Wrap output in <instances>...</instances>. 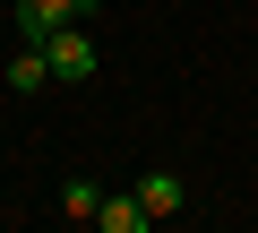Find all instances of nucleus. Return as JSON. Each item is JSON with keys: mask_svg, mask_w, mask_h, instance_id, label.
<instances>
[{"mask_svg": "<svg viewBox=\"0 0 258 233\" xmlns=\"http://www.w3.org/2000/svg\"><path fill=\"white\" fill-rule=\"evenodd\" d=\"M43 61H52V78H69V86H86L95 69H103V52H95V35L69 18V26H52L43 35Z\"/></svg>", "mask_w": 258, "mask_h": 233, "instance_id": "f257e3e1", "label": "nucleus"}, {"mask_svg": "<svg viewBox=\"0 0 258 233\" xmlns=\"http://www.w3.org/2000/svg\"><path fill=\"white\" fill-rule=\"evenodd\" d=\"M86 9H95V0H18V43H43L52 26H69Z\"/></svg>", "mask_w": 258, "mask_h": 233, "instance_id": "f03ea898", "label": "nucleus"}, {"mask_svg": "<svg viewBox=\"0 0 258 233\" xmlns=\"http://www.w3.org/2000/svg\"><path fill=\"white\" fill-rule=\"evenodd\" d=\"M95 224H103V233H147L155 216H147L138 190H103V199H95Z\"/></svg>", "mask_w": 258, "mask_h": 233, "instance_id": "7ed1b4c3", "label": "nucleus"}, {"mask_svg": "<svg viewBox=\"0 0 258 233\" xmlns=\"http://www.w3.org/2000/svg\"><path fill=\"white\" fill-rule=\"evenodd\" d=\"M43 86H52L43 43H18V52H9V95H43Z\"/></svg>", "mask_w": 258, "mask_h": 233, "instance_id": "20e7f679", "label": "nucleus"}, {"mask_svg": "<svg viewBox=\"0 0 258 233\" xmlns=\"http://www.w3.org/2000/svg\"><path fill=\"white\" fill-rule=\"evenodd\" d=\"M138 199H147V216L164 224V216H181V207H189V181H181V173H147V181H138Z\"/></svg>", "mask_w": 258, "mask_h": 233, "instance_id": "39448f33", "label": "nucleus"}, {"mask_svg": "<svg viewBox=\"0 0 258 233\" xmlns=\"http://www.w3.org/2000/svg\"><path fill=\"white\" fill-rule=\"evenodd\" d=\"M95 199H103V181H86V173L60 181V216H69V224H95Z\"/></svg>", "mask_w": 258, "mask_h": 233, "instance_id": "423d86ee", "label": "nucleus"}]
</instances>
